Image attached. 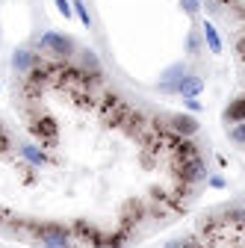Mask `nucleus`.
Masks as SVG:
<instances>
[{"label":"nucleus","mask_w":245,"mask_h":248,"mask_svg":"<svg viewBox=\"0 0 245 248\" xmlns=\"http://www.w3.org/2000/svg\"><path fill=\"white\" fill-rule=\"evenodd\" d=\"M36 45H39L45 53L56 56V59H68V56H74V42H71L65 33H56V30H47V33H42V36L36 39Z\"/></svg>","instance_id":"f257e3e1"},{"label":"nucleus","mask_w":245,"mask_h":248,"mask_svg":"<svg viewBox=\"0 0 245 248\" xmlns=\"http://www.w3.org/2000/svg\"><path fill=\"white\" fill-rule=\"evenodd\" d=\"M186 74H189V65H186V62H174V65H168V68L163 71L157 89L163 92V95H177V83L186 77Z\"/></svg>","instance_id":"f03ea898"},{"label":"nucleus","mask_w":245,"mask_h":248,"mask_svg":"<svg viewBox=\"0 0 245 248\" xmlns=\"http://www.w3.org/2000/svg\"><path fill=\"white\" fill-rule=\"evenodd\" d=\"M180 174H183V180L186 183H198V180H207V163L201 160V157H192L189 160H183V169H180Z\"/></svg>","instance_id":"7ed1b4c3"},{"label":"nucleus","mask_w":245,"mask_h":248,"mask_svg":"<svg viewBox=\"0 0 245 248\" xmlns=\"http://www.w3.org/2000/svg\"><path fill=\"white\" fill-rule=\"evenodd\" d=\"M42 248H74V242L62 228H45L42 231Z\"/></svg>","instance_id":"20e7f679"},{"label":"nucleus","mask_w":245,"mask_h":248,"mask_svg":"<svg viewBox=\"0 0 245 248\" xmlns=\"http://www.w3.org/2000/svg\"><path fill=\"white\" fill-rule=\"evenodd\" d=\"M39 65V56L30 50V47H18L15 53H12V68L18 71V74H30Z\"/></svg>","instance_id":"39448f33"},{"label":"nucleus","mask_w":245,"mask_h":248,"mask_svg":"<svg viewBox=\"0 0 245 248\" xmlns=\"http://www.w3.org/2000/svg\"><path fill=\"white\" fill-rule=\"evenodd\" d=\"M201 92H204V77L195 74V71H189L186 77L177 83V95H180V98H198Z\"/></svg>","instance_id":"423d86ee"},{"label":"nucleus","mask_w":245,"mask_h":248,"mask_svg":"<svg viewBox=\"0 0 245 248\" xmlns=\"http://www.w3.org/2000/svg\"><path fill=\"white\" fill-rule=\"evenodd\" d=\"M18 154L30 163V166H36V169H42V166H47V154L39 148V145H30V142H24V145H18Z\"/></svg>","instance_id":"0eeeda50"},{"label":"nucleus","mask_w":245,"mask_h":248,"mask_svg":"<svg viewBox=\"0 0 245 248\" xmlns=\"http://www.w3.org/2000/svg\"><path fill=\"white\" fill-rule=\"evenodd\" d=\"M171 130L177 136H195L198 133V118H192V115H174L171 118Z\"/></svg>","instance_id":"6e6552de"},{"label":"nucleus","mask_w":245,"mask_h":248,"mask_svg":"<svg viewBox=\"0 0 245 248\" xmlns=\"http://www.w3.org/2000/svg\"><path fill=\"white\" fill-rule=\"evenodd\" d=\"M201 39L210 47V53H222V36H219V30L213 27L210 21H204V27H201Z\"/></svg>","instance_id":"1a4fd4ad"},{"label":"nucleus","mask_w":245,"mask_h":248,"mask_svg":"<svg viewBox=\"0 0 245 248\" xmlns=\"http://www.w3.org/2000/svg\"><path fill=\"white\" fill-rule=\"evenodd\" d=\"M80 65H83V71H89L92 77H101V59H98V53L95 50H80Z\"/></svg>","instance_id":"9d476101"},{"label":"nucleus","mask_w":245,"mask_h":248,"mask_svg":"<svg viewBox=\"0 0 245 248\" xmlns=\"http://www.w3.org/2000/svg\"><path fill=\"white\" fill-rule=\"evenodd\" d=\"M225 121H230V124L245 121V95H242V98H236V101H230V107L225 109Z\"/></svg>","instance_id":"9b49d317"},{"label":"nucleus","mask_w":245,"mask_h":248,"mask_svg":"<svg viewBox=\"0 0 245 248\" xmlns=\"http://www.w3.org/2000/svg\"><path fill=\"white\" fill-rule=\"evenodd\" d=\"M33 133H36L42 142H53V139H56V127H53V121H50V118H45V121L33 124Z\"/></svg>","instance_id":"f8f14e48"},{"label":"nucleus","mask_w":245,"mask_h":248,"mask_svg":"<svg viewBox=\"0 0 245 248\" xmlns=\"http://www.w3.org/2000/svg\"><path fill=\"white\" fill-rule=\"evenodd\" d=\"M201 47H204L201 33H198V30H189V33H186V53H189V56H198Z\"/></svg>","instance_id":"ddd939ff"},{"label":"nucleus","mask_w":245,"mask_h":248,"mask_svg":"<svg viewBox=\"0 0 245 248\" xmlns=\"http://www.w3.org/2000/svg\"><path fill=\"white\" fill-rule=\"evenodd\" d=\"M71 9H74V15L83 21V27H92V15H89V9H86L83 0H71Z\"/></svg>","instance_id":"4468645a"},{"label":"nucleus","mask_w":245,"mask_h":248,"mask_svg":"<svg viewBox=\"0 0 245 248\" xmlns=\"http://www.w3.org/2000/svg\"><path fill=\"white\" fill-rule=\"evenodd\" d=\"M228 136H230V139H233L236 145H245V121H236L233 127L228 130Z\"/></svg>","instance_id":"2eb2a0df"},{"label":"nucleus","mask_w":245,"mask_h":248,"mask_svg":"<svg viewBox=\"0 0 245 248\" xmlns=\"http://www.w3.org/2000/svg\"><path fill=\"white\" fill-rule=\"evenodd\" d=\"M180 9L186 12L189 18H195V15L201 12V0H180Z\"/></svg>","instance_id":"dca6fc26"},{"label":"nucleus","mask_w":245,"mask_h":248,"mask_svg":"<svg viewBox=\"0 0 245 248\" xmlns=\"http://www.w3.org/2000/svg\"><path fill=\"white\" fill-rule=\"evenodd\" d=\"M53 3H56V9L62 12L65 18H71V15H74V9H71V0H53Z\"/></svg>","instance_id":"f3484780"},{"label":"nucleus","mask_w":245,"mask_h":248,"mask_svg":"<svg viewBox=\"0 0 245 248\" xmlns=\"http://www.w3.org/2000/svg\"><path fill=\"white\" fill-rule=\"evenodd\" d=\"M207 183L213 186V189H222V186H225V177H219V174H213V177H207Z\"/></svg>","instance_id":"a211bd4d"},{"label":"nucleus","mask_w":245,"mask_h":248,"mask_svg":"<svg viewBox=\"0 0 245 248\" xmlns=\"http://www.w3.org/2000/svg\"><path fill=\"white\" fill-rule=\"evenodd\" d=\"M183 104H186V109H192V112L201 109V101H198V98H183Z\"/></svg>","instance_id":"6ab92c4d"},{"label":"nucleus","mask_w":245,"mask_h":248,"mask_svg":"<svg viewBox=\"0 0 245 248\" xmlns=\"http://www.w3.org/2000/svg\"><path fill=\"white\" fill-rule=\"evenodd\" d=\"M6 145H9V139H6V133H0V151H6Z\"/></svg>","instance_id":"aec40b11"},{"label":"nucleus","mask_w":245,"mask_h":248,"mask_svg":"<svg viewBox=\"0 0 245 248\" xmlns=\"http://www.w3.org/2000/svg\"><path fill=\"white\" fill-rule=\"evenodd\" d=\"M166 248H186V242H168Z\"/></svg>","instance_id":"412c9836"},{"label":"nucleus","mask_w":245,"mask_h":248,"mask_svg":"<svg viewBox=\"0 0 245 248\" xmlns=\"http://www.w3.org/2000/svg\"><path fill=\"white\" fill-rule=\"evenodd\" d=\"M207 3H216V0H207Z\"/></svg>","instance_id":"4be33fe9"}]
</instances>
